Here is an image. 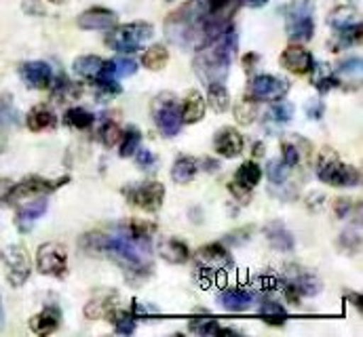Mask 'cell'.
Listing matches in <instances>:
<instances>
[{"label":"cell","mask_w":363,"mask_h":337,"mask_svg":"<svg viewBox=\"0 0 363 337\" xmlns=\"http://www.w3.org/2000/svg\"><path fill=\"white\" fill-rule=\"evenodd\" d=\"M110 323L114 325L116 333L121 336H131L138 327V316L131 310H114L110 316Z\"/></svg>","instance_id":"cell-36"},{"label":"cell","mask_w":363,"mask_h":337,"mask_svg":"<svg viewBox=\"0 0 363 337\" xmlns=\"http://www.w3.org/2000/svg\"><path fill=\"white\" fill-rule=\"evenodd\" d=\"M317 177L328 183V185H336V188H355L362 181V173L359 168L345 165L338 154L330 148H323L319 152V161H317Z\"/></svg>","instance_id":"cell-4"},{"label":"cell","mask_w":363,"mask_h":337,"mask_svg":"<svg viewBox=\"0 0 363 337\" xmlns=\"http://www.w3.org/2000/svg\"><path fill=\"white\" fill-rule=\"evenodd\" d=\"M283 293H285V297H287L289 304L296 306V304L300 302V291H298L291 282H287V280H285V285H283Z\"/></svg>","instance_id":"cell-53"},{"label":"cell","mask_w":363,"mask_h":337,"mask_svg":"<svg viewBox=\"0 0 363 337\" xmlns=\"http://www.w3.org/2000/svg\"><path fill=\"white\" fill-rule=\"evenodd\" d=\"M239 0H192L165 21L167 38L182 49H199L233 25Z\"/></svg>","instance_id":"cell-2"},{"label":"cell","mask_w":363,"mask_h":337,"mask_svg":"<svg viewBox=\"0 0 363 337\" xmlns=\"http://www.w3.org/2000/svg\"><path fill=\"white\" fill-rule=\"evenodd\" d=\"M323 103L321 101H317V99H311L308 103H306V114H308V118L311 120H321L323 118Z\"/></svg>","instance_id":"cell-51"},{"label":"cell","mask_w":363,"mask_h":337,"mask_svg":"<svg viewBox=\"0 0 363 337\" xmlns=\"http://www.w3.org/2000/svg\"><path fill=\"white\" fill-rule=\"evenodd\" d=\"M328 23H330L336 32H340V30H347V28L359 23V17H357V13H355L351 6H338V8H334V11L330 13Z\"/></svg>","instance_id":"cell-35"},{"label":"cell","mask_w":363,"mask_h":337,"mask_svg":"<svg viewBox=\"0 0 363 337\" xmlns=\"http://www.w3.org/2000/svg\"><path fill=\"white\" fill-rule=\"evenodd\" d=\"M62 321V314L55 306H47L45 310H40L36 316L30 319V329L36 336H51L53 331H57Z\"/></svg>","instance_id":"cell-22"},{"label":"cell","mask_w":363,"mask_h":337,"mask_svg":"<svg viewBox=\"0 0 363 337\" xmlns=\"http://www.w3.org/2000/svg\"><path fill=\"white\" fill-rule=\"evenodd\" d=\"M152 36H155L152 23L133 21V23H125V25L114 28L106 36V45L114 51H121V53H133V51L142 49Z\"/></svg>","instance_id":"cell-5"},{"label":"cell","mask_w":363,"mask_h":337,"mask_svg":"<svg viewBox=\"0 0 363 337\" xmlns=\"http://www.w3.org/2000/svg\"><path fill=\"white\" fill-rule=\"evenodd\" d=\"M101 66H104V59L97 57V55H81L74 59L72 68L79 76L87 79V81H95L101 72Z\"/></svg>","instance_id":"cell-31"},{"label":"cell","mask_w":363,"mask_h":337,"mask_svg":"<svg viewBox=\"0 0 363 337\" xmlns=\"http://www.w3.org/2000/svg\"><path fill=\"white\" fill-rule=\"evenodd\" d=\"M70 177H57V179H45V177H38V175H30L26 179H21L19 183H11V188L6 190V194L2 196V200L6 205H19L23 200H30L34 196H43V194H49L53 190H57L60 185L68 183Z\"/></svg>","instance_id":"cell-7"},{"label":"cell","mask_w":363,"mask_h":337,"mask_svg":"<svg viewBox=\"0 0 363 337\" xmlns=\"http://www.w3.org/2000/svg\"><path fill=\"white\" fill-rule=\"evenodd\" d=\"M281 161H283L289 168L296 167V165L300 163V150H298L294 144L285 142V144L281 146Z\"/></svg>","instance_id":"cell-48"},{"label":"cell","mask_w":363,"mask_h":337,"mask_svg":"<svg viewBox=\"0 0 363 337\" xmlns=\"http://www.w3.org/2000/svg\"><path fill=\"white\" fill-rule=\"evenodd\" d=\"M23 11L36 17L45 15V6L40 4V0H23Z\"/></svg>","instance_id":"cell-52"},{"label":"cell","mask_w":363,"mask_h":337,"mask_svg":"<svg viewBox=\"0 0 363 337\" xmlns=\"http://www.w3.org/2000/svg\"><path fill=\"white\" fill-rule=\"evenodd\" d=\"M64 122L68 127H72V129L85 131V129H89L91 125L95 122V116L91 114L89 110H85V108H70L64 114Z\"/></svg>","instance_id":"cell-38"},{"label":"cell","mask_w":363,"mask_h":337,"mask_svg":"<svg viewBox=\"0 0 363 337\" xmlns=\"http://www.w3.org/2000/svg\"><path fill=\"white\" fill-rule=\"evenodd\" d=\"M285 28L291 42H308L315 34L313 0H291L285 8Z\"/></svg>","instance_id":"cell-6"},{"label":"cell","mask_w":363,"mask_h":337,"mask_svg":"<svg viewBox=\"0 0 363 337\" xmlns=\"http://www.w3.org/2000/svg\"><path fill=\"white\" fill-rule=\"evenodd\" d=\"M205 110H207V101L203 99V95H201L199 91H190V93L184 97V103H182L180 108L182 122L194 125V122L203 120Z\"/></svg>","instance_id":"cell-23"},{"label":"cell","mask_w":363,"mask_h":337,"mask_svg":"<svg viewBox=\"0 0 363 337\" xmlns=\"http://www.w3.org/2000/svg\"><path fill=\"white\" fill-rule=\"evenodd\" d=\"M260 57H258V53H247L245 57H243V68L250 72V70H254V66H256V62H258Z\"/></svg>","instance_id":"cell-54"},{"label":"cell","mask_w":363,"mask_h":337,"mask_svg":"<svg viewBox=\"0 0 363 337\" xmlns=\"http://www.w3.org/2000/svg\"><path fill=\"white\" fill-rule=\"evenodd\" d=\"M207 103L213 112L222 114L230 108V95H228V88L222 83H209L207 84Z\"/></svg>","instance_id":"cell-28"},{"label":"cell","mask_w":363,"mask_h":337,"mask_svg":"<svg viewBox=\"0 0 363 337\" xmlns=\"http://www.w3.org/2000/svg\"><path fill=\"white\" fill-rule=\"evenodd\" d=\"M218 299H220L222 308L228 312H245L256 304L258 293L247 291V289H224Z\"/></svg>","instance_id":"cell-18"},{"label":"cell","mask_w":363,"mask_h":337,"mask_svg":"<svg viewBox=\"0 0 363 337\" xmlns=\"http://www.w3.org/2000/svg\"><path fill=\"white\" fill-rule=\"evenodd\" d=\"M353 209H355V200H349V198L336 200V215H338L340 219H347V217L353 213Z\"/></svg>","instance_id":"cell-50"},{"label":"cell","mask_w":363,"mask_h":337,"mask_svg":"<svg viewBox=\"0 0 363 337\" xmlns=\"http://www.w3.org/2000/svg\"><path fill=\"white\" fill-rule=\"evenodd\" d=\"M53 84V99H57V101H68V99H77L79 95H81V86L79 84H74L68 76H57L55 79V83L51 81Z\"/></svg>","instance_id":"cell-37"},{"label":"cell","mask_w":363,"mask_h":337,"mask_svg":"<svg viewBox=\"0 0 363 337\" xmlns=\"http://www.w3.org/2000/svg\"><path fill=\"white\" fill-rule=\"evenodd\" d=\"M237 45H239L237 30L235 25H228L222 34H218L216 38L207 40L205 45L196 49L194 64H192L194 74L205 84L216 83V81L224 83L235 62Z\"/></svg>","instance_id":"cell-3"},{"label":"cell","mask_w":363,"mask_h":337,"mask_svg":"<svg viewBox=\"0 0 363 337\" xmlns=\"http://www.w3.org/2000/svg\"><path fill=\"white\" fill-rule=\"evenodd\" d=\"M36 268L45 276L64 278L68 274V251L60 243H45L36 251Z\"/></svg>","instance_id":"cell-10"},{"label":"cell","mask_w":363,"mask_h":337,"mask_svg":"<svg viewBox=\"0 0 363 337\" xmlns=\"http://www.w3.org/2000/svg\"><path fill=\"white\" fill-rule=\"evenodd\" d=\"M47 207H49L47 194L34 196V198H30L26 205H21L19 211H17V215H15V226H17V230L23 232V234L30 232L32 226L36 224V219H40V217L47 213Z\"/></svg>","instance_id":"cell-15"},{"label":"cell","mask_w":363,"mask_h":337,"mask_svg":"<svg viewBox=\"0 0 363 337\" xmlns=\"http://www.w3.org/2000/svg\"><path fill=\"white\" fill-rule=\"evenodd\" d=\"M258 312L264 319V323H269L272 327H281L287 321V310L283 308V304H279L274 299H264L260 304V310Z\"/></svg>","instance_id":"cell-33"},{"label":"cell","mask_w":363,"mask_h":337,"mask_svg":"<svg viewBox=\"0 0 363 337\" xmlns=\"http://www.w3.org/2000/svg\"><path fill=\"white\" fill-rule=\"evenodd\" d=\"M49 2H53V4H66L68 0H49Z\"/></svg>","instance_id":"cell-58"},{"label":"cell","mask_w":363,"mask_h":337,"mask_svg":"<svg viewBox=\"0 0 363 337\" xmlns=\"http://www.w3.org/2000/svg\"><path fill=\"white\" fill-rule=\"evenodd\" d=\"M123 196L129 205L142 209V211H159L165 200V185L159 181H142V183H129L123 188Z\"/></svg>","instance_id":"cell-8"},{"label":"cell","mask_w":363,"mask_h":337,"mask_svg":"<svg viewBox=\"0 0 363 337\" xmlns=\"http://www.w3.org/2000/svg\"><path fill=\"white\" fill-rule=\"evenodd\" d=\"M235 116L241 125H252L258 116V101L256 99H241L235 108Z\"/></svg>","instance_id":"cell-42"},{"label":"cell","mask_w":363,"mask_h":337,"mask_svg":"<svg viewBox=\"0 0 363 337\" xmlns=\"http://www.w3.org/2000/svg\"><path fill=\"white\" fill-rule=\"evenodd\" d=\"M267 239H269V243H271L277 251H294V236L279 222H272V224L267 226Z\"/></svg>","instance_id":"cell-27"},{"label":"cell","mask_w":363,"mask_h":337,"mask_svg":"<svg viewBox=\"0 0 363 337\" xmlns=\"http://www.w3.org/2000/svg\"><path fill=\"white\" fill-rule=\"evenodd\" d=\"M311 72H315V76H313V84H315V88H317L319 93H328V91H332V88L340 86L338 76L334 74V70H332L328 64H315Z\"/></svg>","instance_id":"cell-29"},{"label":"cell","mask_w":363,"mask_h":337,"mask_svg":"<svg viewBox=\"0 0 363 337\" xmlns=\"http://www.w3.org/2000/svg\"><path fill=\"white\" fill-rule=\"evenodd\" d=\"M15 122H17V110L13 108V99L11 95H2L0 97V127L15 125Z\"/></svg>","instance_id":"cell-44"},{"label":"cell","mask_w":363,"mask_h":337,"mask_svg":"<svg viewBox=\"0 0 363 337\" xmlns=\"http://www.w3.org/2000/svg\"><path fill=\"white\" fill-rule=\"evenodd\" d=\"M190 331L199 336H235L233 329H224L218 325V321L203 319V321H190Z\"/></svg>","instance_id":"cell-41"},{"label":"cell","mask_w":363,"mask_h":337,"mask_svg":"<svg viewBox=\"0 0 363 337\" xmlns=\"http://www.w3.org/2000/svg\"><path fill=\"white\" fill-rule=\"evenodd\" d=\"M196 263L207 272H230L235 268L230 253L226 251L220 243L203 245L196 251Z\"/></svg>","instance_id":"cell-12"},{"label":"cell","mask_w":363,"mask_h":337,"mask_svg":"<svg viewBox=\"0 0 363 337\" xmlns=\"http://www.w3.org/2000/svg\"><path fill=\"white\" fill-rule=\"evenodd\" d=\"M0 257H2L4 270H6L9 285L11 287H21L30 278V272H32V263H30L28 251L21 245H9V247L2 249Z\"/></svg>","instance_id":"cell-11"},{"label":"cell","mask_w":363,"mask_h":337,"mask_svg":"<svg viewBox=\"0 0 363 337\" xmlns=\"http://www.w3.org/2000/svg\"><path fill=\"white\" fill-rule=\"evenodd\" d=\"M199 173V161L192 156H178L172 167V179L176 183H188Z\"/></svg>","instance_id":"cell-30"},{"label":"cell","mask_w":363,"mask_h":337,"mask_svg":"<svg viewBox=\"0 0 363 337\" xmlns=\"http://www.w3.org/2000/svg\"><path fill=\"white\" fill-rule=\"evenodd\" d=\"M167 62H169V51H167L163 45H155V47H150V49H146L144 55H142L144 68H148V70H152V72L163 70V68L167 66Z\"/></svg>","instance_id":"cell-34"},{"label":"cell","mask_w":363,"mask_h":337,"mask_svg":"<svg viewBox=\"0 0 363 337\" xmlns=\"http://www.w3.org/2000/svg\"><path fill=\"white\" fill-rule=\"evenodd\" d=\"M155 224L129 219L125 224L106 226L87 232L81 239V247L89 255H101L114 261L129 282H142L155 272L152 234Z\"/></svg>","instance_id":"cell-1"},{"label":"cell","mask_w":363,"mask_h":337,"mask_svg":"<svg viewBox=\"0 0 363 337\" xmlns=\"http://www.w3.org/2000/svg\"><path fill=\"white\" fill-rule=\"evenodd\" d=\"M152 118L157 129L165 135V137H176L182 129V116L178 99L172 93L159 95L152 101Z\"/></svg>","instance_id":"cell-9"},{"label":"cell","mask_w":363,"mask_h":337,"mask_svg":"<svg viewBox=\"0 0 363 337\" xmlns=\"http://www.w3.org/2000/svg\"><path fill=\"white\" fill-rule=\"evenodd\" d=\"M260 179H262V168L258 167L254 161H245L241 167L237 168V173H235V185H239V188H243V190H254L258 183H260Z\"/></svg>","instance_id":"cell-26"},{"label":"cell","mask_w":363,"mask_h":337,"mask_svg":"<svg viewBox=\"0 0 363 337\" xmlns=\"http://www.w3.org/2000/svg\"><path fill=\"white\" fill-rule=\"evenodd\" d=\"M338 38H340V47H351V45H357L362 40V23H355L347 30H340L338 32Z\"/></svg>","instance_id":"cell-46"},{"label":"cell","mask_w":363,"mask_h":337,"mask_svg":"<svg viewBox=\"0 0 363 337\" xmlns=\"http://www.w3.org/2000/svg\"><path fill=\"white\" fill-rule=\"evenodd\" d=\"M336 76H359L362 74V57H353V59H347V62H342V64H338V68H336V72H334Z\"/></svg>","instance_id":"cell-47"},{"label":"cell","mask_w":363,"mask_h":337,"mask_svg":"<svg viewBox=\"0 0 363 337\" xmlns=\"http://www.w3.org/2000/svg\"><path fill=\"white\" fill-rule=\"evenodd\" d=\"M285 278H287V282H291L298 291H300V295H317L319 291H321V282L313 276V274H308L304 268H300V265H287V270H285Z\"/></svg>","instance_id":"cell-20"},{"label":"cell","mask_w":363,"mask_h":337,"mask_svg":"<svg viewBox=\"0 0 363 337\" xmlns=\"http://www.w3.org/2000/svg\"><path fill=\"white\" fill-rule=\"evenodd\" d=\"M79 25L83 30H110L116 25V13L104 6H93L85 13H81Z\"/></svg>","instance_id":"cell-19"},{"label":"cell","mask_w":363,"mask_h":337,"mask_svg":"<svg viewBox=\"0 0 363 337\" xmlns=\"http://www.w3.org/2000/svg\"><path fill=\"white\" fill-rule=\"evenodd\" d=\"M267 175L272 183H283L289 175V167L281 161V159H272L267 163Z\"/></svg>","instance_id":"cell-45"},{"label":"cell","mask_w":363,"mask_h":337,"mask_svg":"<svg viewBox=\"0 0 363 337\" xmlns=\"http://www.w3.org/2000/svg\"><path fill=\"white\" fill-rule=\"evenodd\" d=\"M269 116H271L274 122H281V125H285V122H289V120L294 118V105H291L289 101L277 99V101L272 103Z\"/></svg>","instance_id":"cell-43"},{"label":"cell","mask_w":363,"mask_h":337,"mask_svg":"<svg viewBox=\"0 0 363 337\" xmlns=\"http://www.w3.org/2000/svg\"><path fill=\"white\" fill-rule=\"evenodd\" d=\"M26 125L30 131L34 133H40V131H51L57 127V116L51 108L47 105H34L30 112H28V118H26Z\"/></svg>","instance_id":"cell-24"},{"label":"cell","mask_w":363,"mask_h":337,"mask_svg":"<svg viewBox=\"0 0 363 337\" xmlns=\"http://www.w3.org/2000/svg\"><path fill=\"white\" fill-rule=\"evenodd\" d=\"M140 142H142V133L138 127H129L123 135H121V148H118V154L123 159H129L135 154V150L140 148Z\"/></svg>","instance_id":"cell-40"},{"label":"cell","mask_w":363,"mask_h":337,"mask_svg":"<svg viewBox=\"0 0 363 337\" xmlns=\"http://www.w3.org/2000/svg\"><path fill=\"white\" fill-rule=\"evenodd\" d=\"M19 76L28 88H49L53 81V70L47 62H26L19 68Z\"/></svg>","instance_id":"cell-16"},{"label":"cell","mask_w":363,"mask_h":337,"mask_svg":"<svg viewBox=\"0 0 363 337\" xmlns=\"http://www.w3.org/2000/svg\"><path fill=\"white\" fill-rule=\"evenodd\" d=\"M135 163L142 168H152L157 165V156H155V152L148 150V148H138V150H135Z\"/></svg>","instance_id":"cell-49"},{"label":"cell","mask_w":363,"mask_h":337,"mask_svg":"<svg viewBox=\"0 0 363 337\" xmlns=\"http://www.w3.org/2000/svg\"><path fill=\"white\" fill-rule=\"evenodd\" d=\"M116 302H118V293L116 291H101L85 306V316L91 319V321L104 319V316L110 319L112 312L116 310Z\"/></svg>","instance_id":"cell-21"},{"label":"cell","mask_w":363,"mask_h":337,"mask_svg":"<svg viewBox=\"0 0 363 337\" xmlns=\"http://www.w3.org/2000/svg\"><path fill=\"white\" fill-rule=\"evenodd\" d=\"M159 251H161V257H163L165 261H169V263H184V261H188V257H190L188 245L178 241V239H167V241L161 245Z\"/></svg>","instance_id":"cell-32"},{"label":"cell","mask_w":363,"mask_h":337,"mask_svg":"<svg viewBox=\"0 0 363 337\" xmlns=\"http://www.w3.org/2000/svg\"><path fill=\"white\" fill-rule=\"evenodd\" d=\"M281 66L291 74L304 76V74H311V70L315 66V59L302 45H289L281 53Z\"/></svg>","instance_id":"cell-14"},{"label":"cell","mask_w":363,"mask_h":337,"mask_svg":"<svg viewBox=\"0 0 363 337\" xmlns=\"http://www.w3.org/2000/svg\"><path fill=\"white\" fill-rule=\"evenodd\" d=\"M289 91V83L271 74H260L250 83V97L256 101H277Z\"/></svg>","instance_id":"cell-13"},{"label":"cell","mask_w":363,"mask_h":337,"mask_svg":"<svg viewBox=\"0 0 363 337\" xmlns=\"http://www.w3.org/2000/svg\"><path fill=\"white\" fill-rule=\"evenodd\" d=\"M97 137L101 139V144H104L106 148H112V146L121 139V129H118V125H116L110 116H101Z\"/></svg>","instance_id":"cell-39"},{"label":"cell","mask_w":363,"mask_h":337,"mask_svg":"<svg viewBox=\"0 0 363 337\" xmlns=\"http://www.w3.org/2000/svg\"><path fill=\"white\" fill-rule=\"evenodd\" d=\"M347 299H353V302H355V306H357V310H362L363 308L362 295H357V293H347Z\"/></svg>","instance_id":"cell-55"},{"label":"cell","mask_w":363,"mask_h":337,"mask_svg":"<svg viewBox=\"0 0 363 337\" xmlns=\"http://www.w3.org/2000/svg\"><path fill=\"white\" fill-rule=\"evenodd\" d=\"M2 323H4V310H2V302H0V327H2Z\"/></svg>","instance_id":"cell-57"},{"label":"cell","mask_w":363,"mask_h":337,"mask_svg":"<svg viewBox=\"0 0 363 337\" xmlns=\"http://www.w3.org/2000/svg\"><path fill=\"white\" fill-rule=\"evenodd\" d=\"M243 135L233 129V127H222L218 133H216V139H213V146H216V152L224 159H235L243 152Z\"/></svg>","instance_id":"cell-17"},{"label":"cell","mask_w":363,"mask_h":337,"mask_svg":"<svg viewBox=\"0 0 363 337\" xmlns=\"http://www.w3.org/2000/svg\"><path fill=\"white\" fill-rule=\"evenodd\" d=\"M138 72V64L129 57H116V59H108L104 62L101 66V72L99 76H106V79H125V76H133Z\"/></svg>","instance_id":"cell-25"},{"label":"cell","mask_w":363,"mask_h":337,"mask_svg":"<svg viewBox=\"0 0 363 337\" xmlns=\"http://www.w3.org/2000/svg\"><path fill=\"white\" fill-rule=\"evenodd\" d=\"M239 2H243V4H247V6H254V8H258V6H264L269 0H239Z\"/></svg>","instance_id":"cell-56"}]
</instances>
